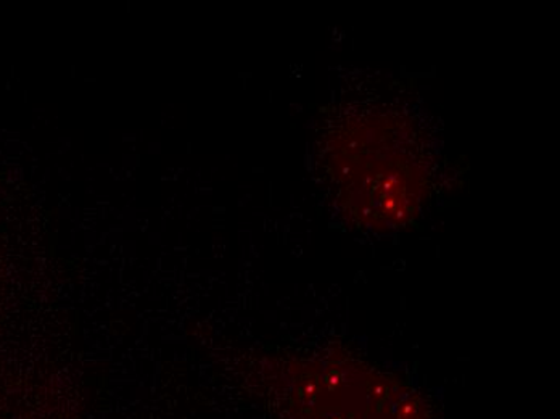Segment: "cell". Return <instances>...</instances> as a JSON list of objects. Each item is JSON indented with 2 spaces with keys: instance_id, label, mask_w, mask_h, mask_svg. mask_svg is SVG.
<instances>
[{
  "instance_id": "cell-2",
  "label": "cell",
  "mask_w": 560,
  "mask_h": 419,
  "mask_svg": "<svg viewBox=\"0 0 560 419\" xmlns=\"http://www.w3.org/2000/svg\"><path fill=\"white\" fill-rule=\"evenodd\" d=\"M242 377L279 419H440L415 384L341 347L258 357Z\"/></svg>"
},
{
  "instance_id": "cell-1",
  "label": "cell",
  "mask_w": 560,
  "mask_h": 419,
  "mask_svg": "<svg viewBox=\"0 0 560 419\" xmlns=\"http://www.w3.org/2000/svg\"><path fill=\"white\" fill-rule=\"evenodd\" d=\"M317 150L330 203L348 226L390 234L409 226L430 199L435 146L401 105L381 98L340 105Z\"/></svg>"
}]
</instances>
